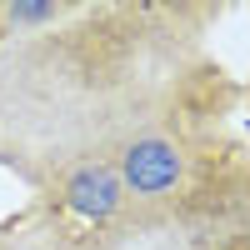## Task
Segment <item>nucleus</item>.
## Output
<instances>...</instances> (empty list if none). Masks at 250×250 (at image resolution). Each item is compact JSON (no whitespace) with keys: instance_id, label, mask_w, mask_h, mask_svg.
<instances>
[{"instance_id":"obj_1","label":"nucleus","mask_w":250,"mask_h":250,"mask_svg":"<svg viewBox=\"0 0 250 250\" xmlns=\"http://www.w3.org/2000/svg\"><path fill=\"white\" fill-rule=\"evenodd\" d=\"M120 190H130L140 200H160L185 180V150L170 135H135L120 150Z\"/></svg>"},{"instance_id":"obj_2","label":"nucleus","mask_w":250,"mask_h":250,"mask_svg":"<svg viewBox=\"0 0 250 250\" xmlns=\"http://www.w3.org/2000/svg\"><path fill=\"white\" fill-rule=\"evenodd\" d=\"M120 175L110 170V165H100V160H85V165H75V170L65 175V205L75 215H85V220H110L120 210Z\"/></svg>"},{"instance_id":"obj_3","label":"nucleus","mask_w":250,"mask_h":250,"mask_svg":"<svg viewBox=\"0 0 250 250\" xmlns=\"http://www.w3.org/2000/svg\"><path fill=\"white\" fill-rule=\"evenodd\" d=\"M0 15H5L10 25H45V20H60V5H50V0H45V5H35V0H15V5H5Z\"/></svg>"}]
</instances>
